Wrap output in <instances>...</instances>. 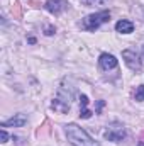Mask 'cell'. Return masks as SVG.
I'll list each match as a JSON object with an SVG mask.
<instances>
[{"label": "cell", "instance_id": "cell-1", "mask_svg": "<svg viewBox=\"0 0 144 146\" xmlns=\"http://www.w3.org/2000/svg\"><path fill=\"white\" fill-rule=\"evenodd\" d=\"M65 133H66V138L73 146H100L85 129H81L80 126L76 124H68L65 127Z\"/></svg>", "mask_w": 144, "mask_h": 146}, {"label": "cell", "instance_id": "cell-2", "mask_svg": "<svg viewBox=\"0 0 144 146\" xmlns=\"http://www.w3.org/2000/svg\"><path fill=\"white\" fill-rule=\"evenodd\" d=\"M108 19H110V12L108 10H100V12H95V14H90V15H87L85 19H83V29H87V31H95V29H98L102 24H105L108 22Z\"/></svg>", "mask_w": 144, "mask_h": 146}, {"label": "cell", "instance_id": "cell-3", "mask_svg": "<svg viewBox=\"0 0 144 146\" xmlns=\"http://www.w3.org/2000/svg\"><path fill=\"white\" fill-rule=\"evenodd\" d=\"M126 136H127L126 127H124V124H120V122H110L107 127H105V131H104V138H105L107 141H112V143H119V141H122Z\"/></svg>", "mask_w": 144, "mask_h": 146}, {"label": "cell", "instance_id": "cell-4", "mask_svg": "<svg viewBox=\"0 0 144 146\" xmlns=\"http://www.w3.org/2000/svg\"><path fill=\"white\" fill-rule=\"evenodd\" d=\"M51 107H53V110L61 112V114L68 112L70 107H71V94L70 92H65V88H59L58 90V95L54 97V100L51 104Z\"/></svg>", "mask_w": 144, "mask_h": 146}, {"label": "cell", "instance_id": "cell-5", "mask_svg": "<svg viewBox=\"0 0 144 146\" xmlns=\"http://www.w3.org/2000/svg\"><path fill=\"white\" fill-rule=\"evenodd\" d=\"M122 58H124L126 65H127L131 70H134V72H139V70H141L143 63H141V58H139V54H137L136 51L124 49V51H122Z\"/></svg>", "mask_w": 144, "mask_h": 146}, {"label": "cell", "instance_id": "cell-6", "mask_svg": "<svg viewBox=\"0 0 144 146\" xmlns=\"http://www.w3.org/2000/svg\"><path fill=\"white\" fill-rule=\"evenodd\" d=\"M66 7H68V0H48L46 2V10L54 15L61 14Z\"/></svg>", "mask_w": 144, "mask_h": 146}, {"label": "cell", "instance_id": "cell-7", "mask_svg": "<svg viewBox=\"0 0 144 146\" xmlns=\"http://www.w3.org/2000/svg\"><path fill=\"white\" fill-rule=\"evenodd\" d=\"M26 122H27L26 114H15V115H12L10 119L3 121V122H2V127H22Z\"/></svg>", "mask_w": 144, "mask_h": 146}, {"label": "cell", "instance_id": "cell-8", "mask_svg": "<svg viewBox=\"0 0 144 146\" xmlns=\"http://www.w3.org/2000/svg\"><path fill=\"white\" fill-rule=\"evenodd\" d=\"M98 63H100V66H102L104 70H114V68H117V65H119L117 58H115L114 54H108V53L100 54Z\"/></svg>", "mask_w": 144, "mask_h": 146}, {"label": "cell", "instance_id": "cell-9", "mask_svg": "<svg viewBox=\"0 0 144 146\" xmlns=\"http://www.w3.org/2000/svg\"><path fill=\"white\" fill-rule=\"evenodd\" d=\"M115 31H117V33H122V34H131V33L134 31V24H132L131 21L122 19V21H119V22L115 24Z\"/></svg>", "mask_w": 144, "mask_h": 146}, {"label": "cell", "instance_id": "cell-10", "mask_svg": "<svg viewBox=\"0 0 144 146\" xmlns=\"http://www.w3.org/2000/svg\"><path fill=\"white\" fill-rule=\"evenodd\" d=\"M80 115L83 119H88L92 115V110H88V99H87V95L80 97Z\"/></svg>", "mask_w": 144, "mask_h": 146}, {"label": "cell", "instance_id": "cell-11", "mask_svg": "<svg viewBox=\"0 0 144 146\" xmlns=\"http://www.w3.org/2000/svg\"><path fill=\"white\" fill-rule=\"evenodd\" d=\"M134 97H136V100H137V102H143V100H144V85H139V87H137V90H136V95H134Z\"/></svg>", "mask_w": 144, "mask_h": 146}, {"label": "cell", "instance_id": "cell-12", "mask_svg": "<svg viewBox=\"0 0 144 146\" xmlns=\"http://www.w3.org/2000/svg\"><path fill=\"white\" fill-rule=\"evenodd\" d=\"M7 141H9V134L5 129H2L0 131V143H7Z\"/></svg>", "mask_w": 144, "mask_h": 146}, {"label": "cell", "instance_id": "cell-13", "mask_svg": "<svg viewBox=\"0 0 144 146\" xmlns=\"http://www.w3.org/2000/svg\"><path fill=\"white\" fill-rule=\"evenodd\" d=\"M54 31H56V29H54V27H51V26H49V27H48V29H46V34H48V36H51V34H53V33H54Z\"/></svg>", "mask_w": 144, "mask_h": 146}, {"label": "cell", "instance_id": "cell-14", "mask_svg": "<svg viewBox=\"0 0 144 146\" xmlns=\"http://www.w3.org/2000/svg\"><path fill=\"white\" fill-rule=\"evenodd\" d=\"M102 107H104V100H100V102H98V107H97V112H100V109H102Z\"/></svg>", "mask_w": 144, "mask_h": 146}, {"label": "cell", "instance_id": "cell-15", "mask_svg": "<svg viewBox=\"0 0 144 146\" xmlns=\"http://www.w3.org/2000/svg\"><path fill=\"white\" fill-rule=\"evenodd\" d=\"M139 146H144V134L141 136V139H139Z\"/></svg>", "mask_w": 144, "mask_h": 146}]
</instances>
